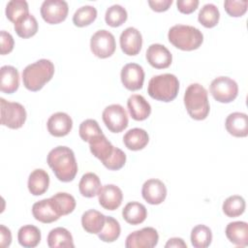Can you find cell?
Masks as SVG:
<instances>
[{"label":"cell","mask_w":248,"mask_h":248,"mask_svg":"<svg viewBox=\"0 0 248 248\" xmlns=\"http://www.w3.org/2000/svg\"><path fill=\"white\" fill-rule=\"evenodd\" d=\"M46 162L58 180L62 182H70L77 175L78 163L75 153L70 147H54L48 152Z\"/></svg>","instance_id":"1"},{"label":"cell","mask_w":248,"mask_h":248,"mask_svg":"<svg viewBox=\"0 0 248 248\" xmlns=\"http://www.w3.org/2000/svg\"><path fill=\"white\" fill-rule=\"evenodd\" d=\"M89 148L91 153L110 170H118L126 163V154L120 148L113 146L104 134L92 140Z\"/></svg>","instance_id":"2"},{"label":"cell","mask_w":248,"mask_h":248,"mask_svg":"<svg viewBox=\"0 0 248 248\" xmlns=\"http://www.w3.org/2000/svg\"><path fill=\"white\" fill-rule=\"evenodd\" d=\"M53 75V63L48 59H40L27 65L22 71L23 85L30 91H39L52 78Z\"/></svg>","instance_id":"3"},{"label":"cell","mask_w":248,"mask_h":248,"mask_svg":"<svg viewBox=\"0 0 248 248\" xmlns=\"http://www.w3.org/2000/svg\"><path fill=\"white\" fill-rule=\"evenodd\" d=\"M184 105L188 114L195 120H203L210 109L207 91L200 83L190 84L184 93Z\"/></svg>","instance_id":"4"},{"label":"cell","mask_w":248,"mask_h":248,"mask_svg":"<svg viewBox=\"0 0 248 248\" xmlns=\"http://www.w3.org/2000/svg\"><path fill=\"white\" fill-rule=\"evenodd\" d=\"M168 39L175 47L191 51L199 48L203 42V35L202 31L191 25L176 24L170 28Z\"/></svg>","instance_id":"5"},{"label":"cell","mask_w":248,"mask_h":248,"mask_svg":"<svg viewBox=\"0 0 248 248\" xmlns=\"http://www.w3.org/2000/svg\"><path fill=\"white\" fill-rule=\"evenodd\" d=\"M179 90V80L172 74H162L150 78L147 86L148 95L157 101H173Z\"/></svg>","instance_id":"6"},{"label":"cell","mask_w":248,"mask_h":248,"mask_svg":"<svg viewBox=\"0 0 248 248\" xmlns=\"http://www.w3.org/2000/svg\"><path fill=\"white\" fill-rule=\"evenodd\" d=\"M1 124L10 129H18L23 126L26 120L24 107L16 102H9L4 98L0 99Z\"/></svg>","instance_id":"7"},{"label":"cell","mask_w":248,"mask_h":248,"mask_svg":"<svg viewBox=\"0 0 248 248\" xmlns=\"http://www.w3.org/2000/svg\"><path fill=\"white\" fill-rule=\"evenodd\" d=\"M209 91L217 102L228 104L237 97L238 85L229 77H218L211 81Z\"/></svg>","instance_id":"8"},{"label":"cell","mask_w":248,"mask_h":248,"mask_svg":"<svg viewBox=\"0 0 248 248\" xmlns=\"http://www.w3.org/2000/svg\"><path fill=\"white\" fill-rule=\"evenodd\" d=\"M116 44L114 36L108 30L96 31L90 39V49L99 58H108L115 51Z\"/></svg>","instance_id":"9"},{"label":"cell","mask_w":248,"mask_h":248,"mask_svg":"<svg viewBox=\"0 0 248 248\" xmlns=\"http://www.w3.org/2000/svg\"><path fill=\"white\" fill-rule=\"evenodd\" d=\"M106 127L112 133H120L128 126V114L125 108L118 104L108 106L102 113Z\"/></svg>","instance_id":"10"},{"label":"cell","mask_w":248,"mask_h":248,"mask_svg":"<svg viewBox=\"0 0 248 248\" xmlns=\"http://www.w3.org/2000/svg\"><path fill=\"white\" fill-rule=\"evenodd\" d=\"M43 19L48 24H58L64 21L68 16V3L63 0H46L41 9Z\"/></svg>","instance_id":"11"},{"label":"cell","mask_w":248,"mask_h":248,"mask_svg":"<svg viewBox=\"0 0 248 248\" xmlns=\"http://www.w3.org/2000/svg\"><path fill=\"white\" fill-rule=\"evenodd\" d=\"M159 234L152 227L142 228L141 230L131 232L125 241L127 248H153L157 245Z\"/></svg>","instance_id":"12"},{"label":"cell","mask_w":248,"mask_h":248,"mask_svg":"<svg viewBox=\"0 0 248 248\" xmlns=\"http://www.w3.org/2000/svg\"><path fill=\"white\" fill-rule=\"evenodd\" d=\"M120 78L125 88L130 91H137L143 85L144 71L137 63H128L122 68Z\"/></svg>","instance_id":"13"},{"label":"cell","mask_w":248,"mask_h":248,"mask_svg":"<svg viewBox=\"0 0 248 248\" xmlns=\"http://www.w3.org/2000/svg\"><path fill=\"white\" fill-rule=\"evenodd\" d=\"M120 47L122 51L129 55H137L142 46V36L135 27H127L122 31L119 38Z\"/></svg>","instance_id":"14"},{"label":"cell","mask_w":248,"mask_h":248,"mask_svg":"<svg viewBox=\"0 0 248 248\" xmlns=\"http://www.w3.org/2000/svg\"><path fill=\"white\" fill-rule=\"evenodd\" d=\"M141 195L149 204H160L166 200L167 187L161 180L151 178L143 183Z\"/></svg>","instance_id":"15"},{"label":"cell","mask_w":248,"mask_h":248,"mask_svg":"<svg viewBox=\"0 0 248 248\" xmlns=\"http://www.w3.org/2000/svg\"><path fill=\"white\" fill-rule=\"evenodd\" d=\"M147 62L156 69H166L172 61L170 51L161 44H152L148 46L146 53Z\"/></svg>","instance_id":"16"},{"label":"cell","mask_w":248,"mask_h":248,"mask_svg":"<svg viewBox=\"0 0 248 248\" xmlns=\"http://www.w3.org/2000/svg\"><path fill=\"white\" fill-rule=\"evenodd\" d=\"M99 203L107 210L117 209L123 200V194L121 189L114 184H107L102 186L98 194Z\"/></svg>","instance_id":"17"},{"label":"cell","mask_w":248,"mask_h":248,"mask_svg":"<svg viewBox=\"0 0 248 248\" xmlns=\"http://www.w3.org/2000/svg\"><path fill=\"white\" fill-rule=\"evenodd\" d=\"M47 131L53 137H65L73 128V120L66 112L58 111L49 116L46 122Z\"/></svg>","instance_id":"18"},{"label":"cell","mask_w":248,"mask_h":248,"mask_svg":"<svg viewBox=\"0 0 248 248\" xmlns=\"http://www.w3.org/2000/svg\"><path fill=\"white\" fill-rule=\"evenodd\" d=\"M227 132L236 138H244L248 135V116L244 112L230 113L225 121Z\"/></svg>","instance_id":"19"},{"label":"cell","mask_w":248,"mask_h":248,"mask_svg":"<svg viewBox=\"0 0 248 248\" xmlns=\"http://www.w3.org/2000/svg\"><path fill=\"white\" fill-rule=\"evenodd\" d=\"M32 214L34 218L42 223L49 224L57 221L60 216L56 212L51 199H44L35 202L32 206Z\"/></svg>","instance_id":"20"},{"label":"cell","mask_w":248,"mask_h":248,"mask_svg":"<svg viewBox=\"0 0 248 248\" xmlns=\"http://www.w3.org/2000/svg\"><path fill=\"white\" fill-rule=\"evenodd\" d=\"M127 107L131 117L137 121L145 120L151 113V107L145 98L139 94H133L127 101Z\"/></svg>","instance_id":"21"},{"label":"cell","mask_w":248,"mask_h":248,"mask_svg":"<svg viewBox=\"0 0 248 248\" xmlns=\"http://www.w3.org/2000/svg\"><path fill=\"white\" fill-rule=\"evenodd\" d=\"M227 238L235 246L245 247L248 245V224L244 221L231 222L225 231Z\"/></svg>","instance_id":"22"},{"label":"cell","mask_w":248,"mask_h":248,"mask_svg":"<svg viewBox=\"0 0 248 248\" xmlns=\"http://www.w3.org/2000/svg\"><path fill=\"white\" fill-rule=\"evenodd\" d=\"M19 74L16 68L5 65L0 69V89L3 93L12 94L18 89Z\"/></svg>","instance_id":"23"},{"label":"cell","mask_w":248,"mask_h":248,"mask_svg":"<svg viewBox=\"0 0 248 248\" xmlns=\"http://www.w3.org/2000/svg\"><path fill=\"white\" fill-rule=\"evenodd\" d=\"M49 185V175L43 169L34 170L28 177V190L33 196H41L46 192Z\"/></svg>","instance_id":"24"},{"label":"cell","mask_w":248,"mask_h":248,"mask_svg":"<svg viewBox=\"0 0 248 248\" xmlns=\"http://www.w3.org/2000/svg\"><path fill=\"white\" fill-rule=\"evenodd\" d=\"M106 216L98 210L89 209L81 216V226L88 233L98 234L104 228Z\"/></svg>","instance_id":"25"},{"label":"cell","mask_w":248,"mask_h":248,"mask_svg":"<svg viewBox=\"0 0 248 248\" xmlns=\"http://www.w3.org/2000/svg\"><path fill=\"white\" fill-rule=\"evenodd\" d=\"M149 141L148 134L141 128L130 129L123 137V142L125 146L133 151L143 149Z\"/></svg>","instance_id":"26"},{"label":"cell","mask_w":248,"mask_h":248,"mask_svg":"<svg viewBox=\"0 0 248 248\" xmlns=\"http://www.w3.org/2000/svg\"><path fill=\"white\" fill-rule=\"evenodd\" d=\"M47 246L50 248H74V240L71 232L62 227L52 229L47 235Z\"/></svg>","instance_id":"27"},{"label":"cell","mask_w":248,"mask_h":248,"mask_svg":"<svg viewBox=\"0 0 248 248\" xmlns=\"http://www.w3.org/2000/svg\"><path fill=\"white\" fill-rule=\"evenodd\" d=\"M123 219L131 225L141 224L147 217L146 207L139 202H128L122 210Z\"/></svg>","instance_id":"28"},{"label":"cell","mask_w":248,"mask_h":248,"mask_svg":"<svg viewBox=\"0 0 248 248\" xmlns=\"http://www.w3.org/2000/svg\"><path fill=\"white\" fill-rule=\"evenodd\" d=\"M101 188V180L94 172H86L83 174L78 183L79 193L85 198H93L97 196Z\"/></svg>","instance_id":"29"},{"label":"cell","mask_w":248,"mask_h":248,"mask_svg":"<svg viewBox=\"0 0 248 248\" xmlns=\"http://www.w3.org/2000/svg\"><path fill=\"white\" fill-rule=\"evenodd\" d=\"M41 231L33 225L22 226L17 232L18 243L25 248L36 247L41 241Z\"/></svg>","instance_id":"30"},{"label":"cell","mask_w":248,"mask_h":248,"mask_svg":"<svg viewBox=\"0 0 248 248\" xmlns=\"http://www.w3.org/2000/svg\"><path fill=\"white\" fill-rule=\"evenodd\" d=\"M50 199L56 212L60 217L72 213L76 207L75 198L68 193L58 192L54 194Z\"/></svg>","instance_id":"31"},{"label":"cell","mask_w":248,"mask_h":248,"mask_svg":"<svg viewBox=\"0 0 248 248\" xmlns=\"http://www.w3.org/2000/svg\"><path fill=\"white\" fill-rule=\"evenodd\" d=\"M14 28L18 37L27 39L34 36L37 33L38 21L33 15L28 14L21 17L20 19H18L14 24Z\"/></svg>","instance_id":"32"},{"label":"cell","mask_w":248,"mask_h":248,"mask_svg":"<svg viewBox=\"0 0 248 248\" xmlns=\"http://www.w3.org/2000/svg\"><path fill=\"white\" fill-rule=\"evenodd\" d=\"M212 241V232L205 225H197L191 232V243L195 248H206Z\"/></svg>","instance_id":"33"},{"label":"cell","mask_w":248,"mask_h":248,"mask_svg":"<svg viewBox=\"0 0 248 248\" xmlns=\"http://www.w3.org/2000/svg\"><path fill=\"white\" fill-rule=\"evenodd\" d=\"M219 10L214 4L211 3L203 5L198 15L199 22L206 28L215 27L219 22Z\"/></svg>","instance_id":"34"},{"label":"cell","mask_w":248,"mask_h":248,"mask_svg":"<svg viewBox=\"0 0 248 248\" xmlns=\"http://www.w3.org/2000/svg\"><path fill=\"white\" fill-rule=\"evenodd\" d=\"M245 200L238 195H232L225 200L222 205L225 215L231 218L240 216L245 211Z\"/></svg>","instance_id":"35"},{"label":"cell","mask_w":248,"mask_h":248,"mask_svg":"<svg viewBox=\"0 0 248 248\" xmlns=\"http://www.w3.org/2000/svg\"><path fill=\"white\" fill-rule=\"evenodd\" d=\"M121 232L119 222L111 216H106V223L102 231L98 233L99 238L104 242L115 241Z\"/></svg>","instance_id":"36"},{"label":"cell","mask_w":248,"mask_h":248,"mask_svg":"<svg viewBox=\"0 0 248 248\" xmlns=\"http://www.w3.org/2000/svg\"><path fill=\"white\" fill-rule=\"evenodd\" d=\"M6 16L14 24L29 14L28 3L24 0H11L6 6Z\"/></svg>","instance_id":"37"},{"label":"cell","mask_w":248,"mask_h":248,"mask_svg":"<svg viewBox=\"0 0 248 248\" xmlns=\"http://www.w3.org/2000/svg\"><path fill=\"white\" fill-rule=\"evenodd\" d=\"M97 17V10L95 7L85 5L78 8L74 16L73 22L78 27H84L91 24Z\"/></svg>","instance_id":"38"},{"label":"cell","mask_w":248,"mask_h":248,"mask_svg":"<svg viewBox=\"0 0 248 248\" xmlns=\"http://www.w3.org/2000/svg\"><path fill=\"white\" fill-rule=\"evenodd\" d=\"M127 17L128 14L126 9L118 4L112 5L108 8L105 15L106 23L111 27L121 26L127 20Z\"/></svg>","instance_id":"39"},{"label":"cell","mask_w":248,"mask_h":248,"mask_svg":"<svg viewBox=\"0 0 248 248\" xmlns=\"http://www.w3.org/2000/svg\"><path fill=\"white\" fill-rule=\"evenodd\" d=\"M78 134L82 140L89 143L92 140L101 136L103 134V131L96 120L85 119L79 125Z\"/></svg>","instance_id":"40"},{"label":"cell","mask_w":248,"mask_h":248,"mask_svg":"<svg viewBox=\"0 0 248 248\" xmlns=\"http://www.w3.org/2000/svg\"><path fill=\"white\" fill-rule=\"evenodd\" d=\"M248 1L247 0H226L224 2V9L227 14L233 17L242 16L247 11Z\"/></svg>","instance_id":"41"},{"label":"cell","mask_w":248,"mask_h":248,"mask_svg":"<svg viewBox=\"0 0 248 248\" xmlns=\"http://www.w3.org/2000/svg\"><path fill=\"white\" fill-rule=\"evenodd\" d=\"M14 45L15 41L13 36L9 32L2 30L0 33V53L2 55L10 53L14 48Z\"/></svg>","instance_id":"42"},{"label":"cell","mask_w":248,"mask_h":248,"mask_svg":"<svg viewBox=\"0 0 248 248\" xmlns=\"http://www.w3.org/2000/svg\"><path fill=\"white\" fill-rule=\"evenodd\" d=\"M199 4V0H177L176 2L177 10L186 15L193 13L198 8Z\"/></svg>","instance_id":"43"},{"label":"cell","mask_w":248,"mask_h":248,"mask_svg":"<svg viewBox=\"0 0 248 248\" xmlns=\"http://www.w3.org/2000/svg\"><path fill=\"white\" fill-rule=\"evenodd\" d=\"M171 4H172V0H149L148 1V5L151 8V10L158 13L169 10Z\"/></svg>","instance_id":"44"},{"label":"cell","mask_w":248,"mask_h":248,"mask_svg":"<svg viewBox=\"0 0 248 248\" xmlns=\"http://www.w3.org/2000/svg\"><path fill=\"white\" fill-rule=\"evenodd\" d=\"M12 243L11 231L4 225H0V246L5 248L9 247Z\"/></svg>","instance_id":"45"},{"label":"cell","mask_w":248,"mask_h":248,"mask_svg":"<svg viewBox=\"0 0 248 248\" xmlns=\"http://www.w3.org/2000/svg\"><path fill=\"white\" fill-rule=\"evenodd\" d=\"M165 247L166 248H169V247H183V248H187V244L180 237H172V238H170L168 240V242L166 243Z\"/></svg>","instance_id":"46"}]
</instances>
